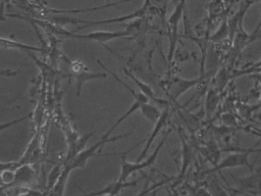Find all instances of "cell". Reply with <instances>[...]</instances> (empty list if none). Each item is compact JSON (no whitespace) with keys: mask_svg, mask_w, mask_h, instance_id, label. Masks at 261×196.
I'll use <instances>...</instances> for the list:
<instances>
[{"mask_svg":"<svg viewBox=\"0 0 261 196\" xmlns=\"http://www.w3.org/2000/svg\"><path fill=\"white\" fill-rule=\"evenodd\" d=\"M0 1H1V0H0Z\"/></svg>","mask_w":261,"mask_h":196,"instance_id":"cb8c5ba5","label":"cell"},{"mask_svg":"<svg viewBox=\"0 0 261 196\" xmlns=\"http://www.w3.org/2000/svg\"><path fill=\"white\" fill-rule=\"evenodd\" d=\"M35 2H36V4L37 5H39L40 7H44L45 5H44V3H43V1H42V0H35Z\"/></svg>","mask_w":261,"mask_h":196,"instance_id":"603a6c76","label":"cell"},{"mask_svg":"<svg viewBox=\"0 0 261 196\" xmlns=\"http://www.w3.org/2000/svg\"><path fill=\"white\" fill-rule=\"evenodd\" d=\"M139 110L142 113L144 118H146L148 121L152 122L153 124L161 115V110L157 107V105L150 103V101L143 104Z\"/></svg>","mask_w":261,"mask_h":196,"instance_id":"9a60e30c","label":"cell"},{"mask_svg":"<svg viewBox=\"0 0 261 196\" xmlns=\"http://www.w3.org/2000/svg\"><path fill=\"white\" fill-rule=\"evenodd\" d=\"M257 73H261V58L258 61H256V63L251 64L249 67H247L241 71L233 72L231 77L236 78L244 75H252V74H257Z\"/></svg>","mask_w":261,"mask_h":196,"instance_id":"ac0fdd59","label":"cell"},{"mask_svg":"<svg viewBox=\"0 0 261 196\" xmlns=\"http://www.w3.org/2000/svg\"><path fill=\"white\" fill-rule=\"evenodd\" d=\"M71 172V171L69 168V166L66 165V164H64L63 172H61L60 176L58 177L56 183L54 184L53 188L51 189L52 190V192H51L52 194H55V195H65L66 189H67V183H68V180H69Z\"/></svg>","mask_w":261,"mask_h":196,"instance_id":"4fadbf2b","label":"cell"},{"mask_svg":"<svg viewBox=\"0 0 261 196\" xmlns=\"http://www.w3.org/2000/svg\"><path fill=\"white\" fill-rule=\"evenodd\" d=\"M185 3L186 0H180L178 2L175 10L172 11V14L169 16L167 20V27H168V39H169V50L167 55V61L170 67L173 57L176 54L177 43L179 39V24L183 18L184 10H185Z\"/></svg>","mask_w":261,"mask_h":196,"instance_id":"277c9868","label":"cell"},{"mask_svg":"<svg viewBox=\"0 0 261 196\" xmlns=\"http://www.w3.org/2000/svg\"><path fill=\"white\" fill-rule=\"evenodd\" d=\"M137 184H138V181H119L117 180L115 182H110L108 183L107 185L100 191H97V192H93L90 193L89 195H110V196H115L119 194L122 190H125L126 188H130V187H134L136 186Z\"/></svg>","mask_w":261,"mask_h":196,"instance_id":"30bf717a","label":"cell"},{"mask_svg":"<svg viewBox=\"0 0 261 196\" xmlns=\"http://www.w3.org/2000/svg\"><path fill=\"white\" fill-rule=\"evenodd\" d=\"M169 118H170V112H169V106L166 107L163 112H161L160 117L158 118V120L154 122V127L153 130L151 131L150 136L148 137L145 146L143 147V150L141 151L139 157L137 158L136 162H141L143 159L147 156L149 149H150V147L152 146L153 142L155 141V139L157 138V136L159 135V133L163 131L164 128H166V126L169 122Z\"/></svg>","mask_w":261,"mask_h":196,"instance_id":"52a82bcc","label":"cell"},{"mask_svg":"<svg viewBox=\"0 0 261 196\" xmlns=\"http://www.w3.org/2000/svg\"><path fill=\"white\" fill-rule=\"evenodd\" d=\"M199 82H200V79L188 80L182 79L180 77H167L163 82V88L169 97V99L173 102H177V100L184 93L195 87Z\"/></svg>","mask_w":261,"mask_h":196,"instance_id":"8992f818","label":"cell"},{"mask_svg":"<svg viewBox=\"0 0 261 196\" xmlns=\"http://www.w3.org/2000/svg\"><path fill=\"white\" fill-rule=\"evenodd\" d=\"M92 135L93 133L85 134L84 136L79 137L77 140H74L73 142L69 144V150H68V154H67L65 163H68L69 161H71V158H73L78 153H80L82 150L85 149V146L87 143H88L89 139L92 137Z\"/></svg>","mask_w":261,"mask_h":196,"instance_id":"8fae6325","label":"cell"},{"mask_svg":"<svg viewBox=\"0 0 261 196\" xmlns=\"http://www.w3.org/2000/svg\"><path fill=\"white\" fill-rule=\"evenodd\" d=\"M0 46L2 47H8V48H16V49H20L22 51H37V52H44L45 50L42 48H38V47H34V46H30L27 44H23L14 40H9V39H5V38H0Z\"/></svg>","mask_w":261,"mask_h":196,"instance_id":"5bb4252c","label":"cell"},{"mask_svg":"<svg viewBox=\"0 0 261 196\" xmlns=\"http://www.w3.org/2000/svg\"><path fill=\"white\" fill-rule=\"evenodd\" d=\"M63 169H64V164H58L57 166H55L50 173H49V176H48V182H47V188L48 189H52L54 184L56 183L58 177L60 176L61 172H63Z\"/></svg>","mask_w":261,"mask_h":196,"instance_id":"d6986e66","label":"cell"},{"mask_svg":"<svg viewBox=\"0 0 261 196\" xmlns=\"http://www.w3.org/2000/svg\"><path fill=\"white\" fill-rule=\"evenodd\" d=\"M254 152H261V149H241L238 152H232L228 156H226L220 162H218L214 169L209 170L207 173H215L221 170L228 169H235L239 167H247L250 171H253V166L250 164L249 156L251 153Z\"/></svg>","mask_w":261,"mask_h":196,"instance_id":"5b68a950","label":"cell"},{"mask_svg":"<svg viewBox=\"0 0 261 196\" xmlns=\"http://www.w3.org/2000/svg\"><path fill=\"white\" fill-rule=\"evenodd\" d=\"M63 59L69 64L71 68V73L68 75V77H72L76 80L77 84V95L80 96L82 92V88L84 84L87 81H90L93 79H101V78H106V73H92L89 71V69L87 68L86 65L79 60L71 61V59L68 58V56L63 55Z\"/></svg>","mask_w":261,"mask_h":196,"instance_id":"3957f363","label":"cell"},{"mask_svg":"<svg viewBox=\"0 0 261 196\" xmlns=\"http://www.w3.org/2000/svg\"><path fill=\"white\" fill-rule=\"evenodd\" d=\"M230 36V28L229 23L227 21H223L220 24V27L214 33V35L210 37V41L213 42H221L222 40L227 39Z\"/></svg>","mask_w":261,"mask_h":196,"instance_id":"2e32d148","label":"cell"},{"mask_svg":"<svg viewBox=\"0 0 261 196\" xmlns=\"http://www.w3.org/2000/svg\"><path fill=\"white\" fill-rule=\"evenodd\" d=\"M251 174L247 177L237 178L233 175L231 177L234 179L238 187L244 190H260L261 189V169L259 171H250Z\"/></svg>","mask_w":261,"mask_h":196,"instance_id":"9c48e42d","label":"cell"},{"mask_svg":"<svg viewBox=\"0 0 261 196\" xmlns=\"http://www.w3.org/2000/svg\"><path fill=\"white\" fill-rule=\"evenodd\" d=\"M131 134H132V132H129L127 134L119 135V136H116V137H111V138L108 137L106 139H102L101 138L97 143H95L93 146H90L89 148L82 150L80 153H78L73 158H71V161H69L68 163H65V164L69 166L71 171L84 168L87 165V163H88L89 159L94 157L95 155H97V152L100 151L103 148L104 145H106L107 143H110V142L118 141V140L122 139V138H127V137L130 136Z\"/></svg>","mask_w":261,"mask_h":196,"instance_id":"7a4b0ae2","label":"cell"},{"mask_svg":"<svg viewBox=\"0 0 261 196\" xmlns=\"http://www.w3.org/2000/svg\"><path fill=\"white\" fill-rule=\"evenodd\" d=\"M251 77L256 80L260 85H261V73H257V74H252Z\"/></svg>","mask_w":261,"mask_h":196,"instance_id":"7402d4cb","label":"cell"},{"mask_svg":"<svg viewBox=\"0 0 261 196\" xmlns=\"http://www.w3.org/2000/svg\"><path fill=\"white\" fill-rule=\"evenodd\" d=\"M218 103V94L215 89H209L206 97V114H213Z\"/></svg>","mask_w":261,"mask_h":196,"instance_id":"e0dca14e","label":"cell"},{"mask_svg":"<svg viewBox=\"0 0 261 196\" xmlns=\"http://www.w3.org/2000/svg\"><path fill=\"white\" fill-rule=\"evenodd\" d=\"M171 133V129H169L167 131V133L165 135V137L161 139L160 143L158 144V146L156 147V149L154 150V152L149 156L148 158H146L145 161H141V162H135V163H131L129 162L128 159L123 156L122 157V161H121V165H120V173H119V181H128V179L133 175V174H136L138 173V172L146 169V168H149L154 165L155 161L157 156L159 155V152L161 150V148H163V146L166 140V138L168 137V135Z\"/></svg>","mask_w":261,"mask_h":196,"instance_id":"6da1fadb","label":"cell"},{"mask_svg":"<svg viewBox=\"0 0 261 196\" xmlns=\"http://www.w3.org/2000/svg\"><path fill=\"white\" fill-rule=\"evenodd\" d=\"M181 143H182V152H183V159H182V167H181V171H180V175L178 177V180L181 181L185 174L187 173V171L192 163V159H193V152L191 150V147L190 145L186 142L185 138L181 135Z\"/></svg>","mask_w":261,"mask_h":196,"instance_id":"7c38bea8","label":"cell"},{"mask_svg":"<svg viewBox=\"0 0 261 196\" xmlns=\"http://www.w3.org/2000/svg\"><path fill=\"white\" fill-rule=\"evenodd\" d=\"M31 117H32V114H28V115L24 116V117H22V118H19V119H17V120L10 121V122H3V124L0 125V133H1L2 131H5L6 129L11 128L12 126L20 124V122H24V121H26V120L30 119Z\"/></svg>","mask_w":261,"mask_h":196,"instance_id":"ffe728a7","label":"cell"},{"mask_svg":"<svg viewBox=\"0 0 261 196\" xmlns=\"http://www.w3.org/2000/svg\"><path fill=\"white\" fill-rule=\"evenodd\" d=\"M149 101H150V99H149V98H148L144 93L141 92L140 95H139L138 97L135 98V99H134V102L131 104V106L129 107V109L127 110V112H126L125 114H123V115H122V116H121V117H120V118L115 122L114 126L111 127V128H110V129H109V130L103 135V136H102L101 138H102V139H106V138H108V137L110 136V134L113 133V132L115 131V129L118 128L123 121H125L126 119H128L130 116H132L134 113H136L137 110H139L143 104H145V103H147V102H149Z\"/></svg>","mask_w":261,"mask_h":196,"instance_id":"ba28073f","label":"cell"},{"mask_svg":"<svg viewBox=\"0 0 261 196\" xmlns=\"http://www.w3.org/2000/svg\"><path fill=\"white\" fill-rule=\"evenodd\" d=\"M18 75V72L15 71H10V70H4L0 72V77H12Z\"/></svg>","mask_w":261,"mask_h":196,"instance_id":"44dd1931","label":"cell"}]
</instances>
